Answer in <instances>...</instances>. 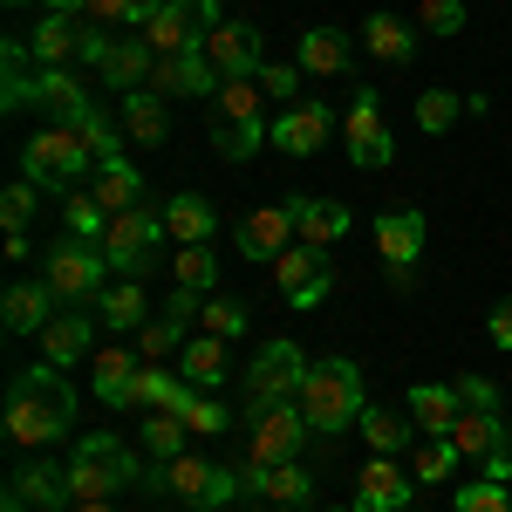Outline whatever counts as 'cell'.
Here are the masks:
<instances>
[{"instance_id":"1","label":"cell","mask_w":512,"mask_h":512,"mask_svg":"<svg viewBox=\"0 0 512 512\" xmlns=\"http://www.w3.org/2000/svg\"><path fill=\"white\" fill-rule=\"evenodd\" d=\"M7 444L14 451H48L55 437L76 424V390H69V376L48 362V369H14V383H7Z\"/></svg>"},{"instance_id":"2","label":"cell","mask_w":512,"mask_h":512,"mask_svg":"<svg viewBox=\"0 0 512 512\" xmlns=\"http://www.w3.org/2000/svg\"><path fill=\"white\" fill-rule=\"evenodd\" d=\"M123 485H151V458H144V451H123L110 431L82 437V444H76V465H69V506L117 499Z\"/></svg>"},{"instance_id":"3","label":"cell","mask_w":512,"mask_h":512,"mask_svg":"<svg viewBox=\"0 0 512 512\" xmlns=\"http://www.w3.org/2000/svg\"><path fill=\"white\" fill-rule=\"evenodd\" d=\"M362 410H369V396H362V369H355L349 355L308 362V383H301V417H308V431L335 437V431H349V424H362Z\"/></svg>"},{"instance_id":"4","label":"cell","mask_w":512,"mask_h":512,"mask_svg":"<svg viewBox=\"0 0 512 512\" xmlns=\"http://www.w3.org/2000/svg\"><path fill=\"white\" fill-rule=\"evenodd\" d=\"M41 280H48V294L62 301V308H89L96 315V301H103V287H110V260H103V246L96 239H76L62 233L48 253H41Z\"/></svg>"},{"instance_id":"5","label":"cell","mask_w":512,"mask_h":512,"mask_svg":"<svg viewBox=\"0 0 512 512\" xmlns=\"http://www.w3.org/2000/svg\"><path fill=\"white\" fill-rule=\"evenodd\" d=\"M301 383H308V355L294 349L287 335L260 342V355L246 362V417H267L280 403H301Z\"/></svg>"},{"instance_id":"6","label":"cell","mask_w":512,"mask_h":512,"mask_svg":"<svg viewBox=\"0 0 512 512\" xmlns=\"http://www.w3.org/2000/svg\"><path fill=\"white\" fill-rule=\"evenodd\" d=\"M89 144H82L76 123H41L35 137H28V151H21V178L41 185V192H69L82 171H89Z\"/></svg>"},{"instance_id":"7","label":"cell","mask_w":512,"mask_h":512,"mask_svg":"<svg viewBox=\"0 0 512 512\" xmlns=\"http://www.w3.org/2000/svg\"><path fill=\"white\" fill-rule=\"evenodd\" d=\"M212 28H219V0H158L144 41L158 48V62H171V55H205Z\"/></svg>"},{"instance_id":"8","label":"cell","mask_w":512,"mask_h":512,"mask_svg":"<svg viewBox=\"0 0 512 512\" xmlns=\"http://www.w3.org/2000/svg\"><path fill=\"white\" fill-rule=\"evenodd\" d=\"M158 239H171V233H164V212H151V205L117 212V219H110V233H103V260H110V274H117V280H137L144 267H151Z\"/></svg>"},{"instance_id":"9","label":"cell","mask_w":512,"mask_h":512,"mask_svg":"<svg viewBox=\"0 0 512 512\" xmlns=\"http://www.w3.org/2000/svg\"><path fill=\"white\" fill-rule=\"evenodd\" d=\"M151 485L178 492V499H185V506H198V512H219L239 485H246V478L226 472V465H205V458H192V451H185V458H171V465H164V478H151Z\"/></svg>"},{"instance_id":"10","label":"cell","mask_w":512,"mask_h":512,"mask_svg":"<svg viewBox=\"0 0 512 512\" xmlns=\"http://www.w3.org/2000/svg\"><path fill=\"white\" fill-rule=\"evenodd\" d=\"M274 280H280V294H287V308H301V315H315L321 301H328V287H335V274L321 267V246H287L274 260Z\"/></svg>"},{"instance_id":"11","label":"cell","mask_w":512,"mask_h":512,"mask_svg":"<svg viewBox=\"0 0 512 512\" xmlns=\"http://www.w3.org/2000/svg\"><path fill=\"white\" fill-rule=\"evenodd\" d=\"M301 444H308V417H301V403H280L267 417H253V465H294L301 458Z\"/></svg>"},{"instance_id":"12","label":"cell","mask_w":512,"mask_h":512,"mask_svg":"<svg viewBox=\"0 0 512 512\" xmlns=\"http://www.w3.org/2000/svg\"><path fill=\"white\" fill-rule=\"evenodd\" d=\"M376 253L390 260L396 280H410V267L424 260V212H417V205H396V212H383V219H376Z\"/></svg>"},{"instance_id":"13","label":"cell","mask_w":512,"mask_h":512,"mask_svg":"<svg viewBox=\"0 0 512 512\" xmlns=\"http://www.w3.org/2000/svg\"><path fill=\"white\" fill-rule=\"evenodd\" d=\"M205 62L219 69V82H239L260 69V28L253 21H219L212 35H205Z\"/></svg>"},{"instance_id":"14","label":"cell","mask_w":512,"mask_h":512,"mask_svg":"<svg viewBox=\"0 0 512 512\" xmlns=\"http://www.w3.org/2000/svg\"><path fill=\"white\" fill-rule=\"evenodd\" d=\"M328 130H335V117L321 110V96H301V103H287L274 123V151H287V158H315L321 144H328Z\"/></svg>"},{"instance_id":"15","label":"cell","mask_w":512,"mask_h":512,"mask_svg":"<svg viewBox=\"0 0 512 512\" xmlns=\"http://www.w3.org/2000/svg\"><path fill=\"white\" fill-rule=\"evenodd\" d=\"M7 492H14L28 512H62V506H69V465H55V458H28V465L7 472Z\"/></svg>"},{"instance_id":"16","label":"cell","mask_w":512,"mask_h":512,"mask_svg":"<svg viewBox=\"0 0 512 512\" xmlns=\"http://www.w3.org/2000/svg\"><path fill=\"white\" fill-rule=\"evenodd\" d=\"M28 103H41L48 123H76L96 96L82 89V69H41V76H28Z\"/></svg>"},{"instance_id":"17","label":"cell","mask_w":512,"mask_h":512,"mask_svg":"<svg viewBox=\"0 0 512 512\" xmlns=\"http://www.w3.org/2000/svg\"><path fill=\"white\" fill-rule=\"evenodd\" d=\"M287 239H301V233H294V198H280V205H253V212L239 219V246H246L253 260H280Z\"/></svg>"},{"instance_id":"18","label":"cell","mask_w":512,"mask_h":512,"mask_svg":"<svg viewBox=\"0 0 512 512\" xmlns=\"http://www.w3.org/2000/svg\"><path fill=\"white\" fill-rule=\"evenodd\" d=\"M151 76H158V48H151L144 35H117L110 62L96 69V82H103V89H117V96H130V89H151Z\"/></svg>"},{"instance_id":"19","label":"cell","mask_w":512,"mask_h":512,"mask_svg":"<svg viewBox=\"0 0 512 512\" xmlns=\"http://www.w3.org/2000/svg\"><path fill=\"white\" fill-rule=\"evenodd\" d=\"M410 492H417V478L396 472V458H369L355 485V512H410Z\"/></svg>"},{"instance_id":"20","label":"cell","mask_w":512,"mask_h":512,"mask_svg":"<svg viewBox=\"0 0 512 512\" xmlns=\"http://www.w3.org/2000/svg\"><path fill=\"white\" fill-rule=\"evenodd\" d=\"M55 315H62V301L48 294V280H14V287H7V301H0L7 335H41Z\"/></svg>"},{"instance_id":"21","label":"cell","mask_w":512,"mask_h":512,"mask_svg":"<svg viewBox=\"0 0 512 512\" xmlns=\"http://www.w3.org/2000/svg\"><path fill=\"white\" fill-rule=\"evenodd\" d=\"M458 417H465L458 383H410V424H417V437H451Z\"/></svg>"},{"instance_id":"22","label":"cell","mask_w":512,"mask_h":512,"mask_svg":"<svg viewBox=\"0 0 512 512\" xmlns=\"http://www.w3.org/2000/svg\"><path fill=\"white\" fill-rule=\"evenodd\" d=\"M89 342H96V315H89V308H62V315L41 328V355H48L55 369H76L82 355H89Z\"/></svg>"},{"instance_id":"23","label":"cell","mask_w":512,"mask_h":512,"mask_svg":"<svg viewBox=\"0 0 512 512\" xmlns=\"http://www.w3.org/2000/svg\"><path fill=\"white\" fill-rule=\"evenodd\" d=\"M239 478H246L267 506H308V499H315V472H308L301 458H294V465H274V472L246 458V472H239Z\"/></svg>"},{"instance_id":"24","label":"cell","mask_w":512,"mask_h":512,"mask_svg":"<svg viewBox=\"0 0 512 512\" xmlns=\"http://www.w3.org/2000/svg\"><path fill=\"white\" fill-rule=\"evenodd\" d=\"M117 123H123V137L144 144V151H158L164 137H171V117H164L158 89H130V96H117Z\"/></svg>"},{"instance_id":"25","label":"cell","mask_w":512,"mask_h":512,"mask_svg":"<svg viewBox=\"0 0 512 512\" xmlns=\"http://www.w3.org/2000/svg\"><path fill=\"white\" fill-rule=\"evenodd\" d=\"M76 41H82V14H41L35 35H28V55L41 69H76Z\"/></svg>"},{"instance_id":"26","label":"cell","mask_w":512,"mask_h":512,"mask_svg":"<svg viewBox=\"0 0 512 512\" xmlns=\"http://www.w3.org/2000/svg\"><path fill=\"white\" fill-rule=\"evenodd\" d=\"M294 62H301V76H349L355 69V35H342V28H308Z\"/></svg>"},{"instance_id":"27","label":"cell","mask_w":512,"mask_h":512,"mask_svg":"<svg viewBox=\"0 0 512 512\" xmlns=\"http://www.w3.org/2000/svg\"><path fill=\"white\" fill-rule=\"evenodd\" d=\"M451 444H458L472 465H485V458H499V451L512 444V424L499 417V410H465V417H458V431H451Z\"/></svg>"},{"instance_id":"28","label":"cell","mask_w":512,"mask_h":512,"mask_svg":"<svg viewBox=\"0 0 512 512\" xmlns=\"http://www.w3.org/2000/svg\"><path fill=\"white\" fill-rule=\"evenodd\" d=\"M151 89H158L164 103H171V96H219V69H212L205 55H171V62H158Z\"/></svg>"},{"instance_id":"29","label":"cell","mask_w":512,"mask_h":512,"mask_svg":"<svg viewBox=\"0 0 512 512\" xmlns=\"http://www.w3.org/2000/svg\"><path fill=\"white\" fill-rule=\"evenodd\" d=\"M349 205H335V198H294V233L301 246H335V239H349Z\"/></svg>"},{"instance_id":"30","label":"cell","mask_w":512,"mask_h":512,"mask_svg":"<svg viewBox=\"0 0 512 512\" xmlns=\"http://www.w3.org/2000/svg\"><path fill=\"white\" fill-rule=\"evenodd\" d=\"M164 233L178 239V246H212V233H219V212H212V198L178 192L171 205H164Z\"/></svg>"},{"instance_id":"31","label":"cell","mask_w":512,"mask_h":512,"mask_svg":"<svg viewBox=\"0 0 512 512\" xmlns=\"http://www.w3.org/2000/svg\"><path fill=\"white\" fill-rule=\"evenodd\" d=\"M362 48H369L376 62L403 69V62L417 55V28H410L403 14H369V21H362Z\"/></svg>"},{"instance_id":"32","label":"cell","mask_w":512,"mask_h":512,"mask_svg":"<svg viewBox=\"0 0 512 512\" xmlns=\"http://www.w3.org/2000/svg\"><path fill=\"white\" fill-rule=\"evenodd\" d=\"M96 321H103V328H117V335L144 328V321H151V294H144V280H110V287H103V301H96Z\"/></svg>"},{"instance_id":"33","label":"cell","mask_w":512,"mask_h":512,"mask_svg":"<svg viewBox=\"0 0 512 512\" xmlns=\"http://www.w3.org/2000/svg\"><path fill=\"white\" fill-rule=\"evenodd\" d=\"M89 192L103 198L110 219H117V212H137V205H144V171L130 158H110V164H96V185H89Z\"/></svg>"},{"instance_id":"34","label":"cell","mask_w":512,"mask_h":512,"mask_svg":"<svg viewBox=\"0 0 512 512\" xmlns=\"http://www.w3.org/2000/svg\"><path fill=\"white\" fill-rule=\"evenodd\" d=\"M192 383H185V376H171V369H151V362H144V369H137V390H130V410H178V417H185V403H192Z\"/></svg>"},{"instance_id":"35","label":"cell","mask_w":512,"mask_h":512,"mask_svg":"<svg viewBox=\"0 0 512 512\" xmlns=\"http://www.w3.org/2000/svg\"><path fill=\"white\" fill-rule=\"evenodd\" d=\"M137 355L130 349H96V396L110 403V410H130V390H137Z\"/></svg>"},{"instance_id":"36","label":"cell","mask_w":512,"mask_h":512,"mask_svg":"<svg viewBox=\"0 0 512 512\" xmlns=\"http://www.w3.org/2000/svg\"><path fill=\"white\" fill-rule=\"evenodd\" d=\"M144 458L151 465H171V458H185V437H192V424L178 417V410H144Z\"/></svg>"},{"instance_id":"37","label":"cell","mask_w":512,"mask_h":512,"mask_svg":"<svg viewBox=\"0 0 512 512\" xmlns=\"http://www.w3.org/2000/svg\"><path fill=\"white\" fill-rule=\"evenodd\" d=\"M178 362H185L178 376H185L192 390H212V383L226 376V342H219V335H198V342H185V355H178Z\"/></svg>"},{"instance_id":"38","label":"cell","mask_w":512,"mask_h":512,"mask_svg":"<svg viewBox=\"0 0 512 512\" xmlns=\"http://www.w3.org/2000/svg\"><path fill=\"white\" fill-rule=\"evenodd\" d=\"M76 130H82V144H89V158L96 164H110V158H123V123L103 110V103H89L76 117Z\"/></svg>"},{"instance_id":"39","label":"cell","mask_w":512,"mask_h":512,"mask_svg":"<svg viewBox=\"0 0 512 512\" xmlns=\"http://www.w3.org/2000/svg\"><path fill=\"white\" fill-rule=\"evenodd\" d=\"M410 431H417V424H403L396 410H376V403L362 410V437H369V458H396V451L410 444Z\"/></svg>"},{"instance_id":"40","label":"cell","mask_w":512,"mask_h":512,"mask_svg":"<svg viewBox=\"0 0 512 512\" xmlns=\"http://www.w3.org/2000/svg\"><path fill=\"white\" fill-rule=\"evenodd\" d=\"M260 144H274V130H267V123H212V151H219V158L246 164Z\"/></svg>"},{"instance_id":"41","label":"cell","mask_w":512,"mask_h":512,"mask_svg":"<svg viewBox=\"0 0 512 512\" xmlns=\"http://www.w3.org/2000/svg\"><path fill=\"white\" fill-rule=\"evenodd\" d=\"M458 458H465V451H458V444H451V437H417V485H444V478L458 472Z\"/></svg>"},{"instance_id":"42","label":"cell","mask_w":512,"mask_h":512,"mask_svg":"<svg viewBox=\"0 0 512 512\" xmlns=\"http://www.w3.org/2000/svg\"><path fill=\"white\" fill-rule=\"evenodd\" d=\"M458 117H465V96H458V89H424V96H417V130H424V137L451 130Z\"/></svg>"},{"instance_id":"43","label":"cell","mask_w":512,"mask_h":512,"mask_svg":"<svg viewBox=\"0 0 512 512\" xmlns=\"http://www.w3.org/2000/svg\"><path fill=\"white\" fill-rule=\"evenodd\" d=\"M171 274H178V287H192V294H212L219 287V260H212V246H178Z\"/></svg>"},{"instance_id":"44","label":"cell","mask_w":512,"mask_h":512,"mask_svg":"<svg viewBox=\"0 0 512 512\" xmlns=\"http://www.w3.org/2000/svg\"><path fill=\"white\" fill-rule=\"evenodd\" d=\"M219 123H260V82L239 76V82H219Z\"/></svg>"},{"instance_id":"45","label":"cell","mask_w":512,"mask_h":512,"mask_svg":"<svg viewBox=\"0 0 512 512\" xmlns=\"http://www.w3.org/2000/svg\"><path fill=\"white\" fill-rule=\"evenodd\" d=\"M410 28H417V35H437V41H451L458 28H465V0H417V14H410Z\"/></svg>"},{"instance_id":"46","label":"cell","mask_w":512,"mask_h":512,"mask_svg":"<svg viewBox=\"0 0 512 512\" xmlns=\"http://www.w3.org/2000/svg\"><path fill=\"white\" fill-rule=\"evenodd\" d=\"M62 219H69V233H76V239H96V246H103V233H110V212H103V198H96V192H69Z\"/></svg>"},{"instance_id":"47","label":"cell","mask_w":512,"mask_h":512,"mask_svg":"<svg viewBox=\"0 0 512 512\" xmlns=\"http://www.w3.org/2000/svg\"><path fill=\"white\" fill-rule=\"evenodd\" d=\"M137 355H144V362H164V355H185V321H171V315L144 321V328H137Z\"/></svg>"},{"instance_id":"48","label":"cell","mask_w":512,"mask_h":512,"mask_svg":"<svg viewBox=\"0 0 512 512\" xmlns=\"http://www.w3.org/2000/svg\"><path fill=\"white\" fill-rule=\"evenodd\" d=\"M458 512H512V485L478 472L472 485H458Z\"/></svg>"},{"instance_id":"49","label":"cell","mask_w":512,"mask_h":512,"mask_svg":"<svg viewBox=\"0 0 512 512\" xmlns=\"http://www.w3.org/2000/svg\"><path fill=\"white\" fill-rule=\"evenodd\" d=\"M369 137H383V96H376V89H355V103H349V151H355V144H369Z\"/></svg>"},{"instance_id":"50","label":"cell","mask_w":512,"mask_h":512,"mask_svg":"<svg viewBox=\"0 0 512 512\" xmlns=\"http://www.w3.org/2000/svg\"><path fill=\"white\" fill-rule=\"evenodd\" d=\"M110 48H117V35H110L103 21H82V41H76V69H89V76H96V69L110 62Z\"/></svg>"},{"instance_id":"51","label":"cell","mask_w":512,"mask_h":512,"mask_svg":"<svg viewBox=\"0 0 512 512\" xmlns=\"http://www.w3.org/2000/svg\"><path fill=\"white\" fill-rule=\"evenodd\" d=\"M185 424H192L198 437H219V431H226V424H233V417H226V403H219V396H212V390H198L192 403H185Z\"/></svg>"},{"instance_id":"52","label":"cell","mask_w":512,"mask_h":512,"mask_svg":"<svg viewBox=\"0 0 512 512\" xmlns=\"http://www.w3.org/2000/svg\"><path fill=\"white\" fill-rule=\"evenodd\" d=\"M205 335H219V342H233V335H246V308H239V301H219V294H212V301H205Z\"/></svg>"},{"instance_id":"53","label":"cell","mask_w":512,"mask_h":512,"mask_svg":"<svg viewBox=\"0 0 512 512\" xmlns=\"http://www.w3.org/2000/svg\"><path fill=\"white\" fill-rule=\"evenodd\" d=\"M35 192H41V185H28V178L0 192V219H7V233H28V219H35Z\"/></svg>"},{"instance_id":"54","label":"cell","mask_w":512,"mask_h":512,"mask_svg":"<svg viewBox=\"0 0 512 512\" xmlns=\"http://www.w3.org/2000/svg\"><path fill=\"white\" fill-rule=\"evenodd\" d=\"M260 89H267V96H287V103H301V62H267V69H260Z\"/></svg>"},{"instance_id":"55","label":"cell","mask_w":512,"mask_h":512,"mask_svg":"<svg viewBox=\"0 0 512 512\" xmlns=\"http://www.w3.org/2000/svg\"><path fill=\"white\" fill-rule=\"evenodd\" d=\"M390 158H396V137L383 130V137H369V144H355L349 151V164L355 171H390Z\"/></svg>"},{"instance_id":"56","label":"cell","mask_w":512,"mask_h":512,"mask_svg":"<svg viewBox=\"0 0 512 512\" xmlns=\"http://www.w3.org/2000/svg\"><path fill=\"white\" fill-rule=\"evenodd\" d=\"M458 403L465 410H499V383L492 376H458Z\"/></svg>"},{"instance_id":"57","label":"cell","mask_w":512,"mask_h":512,"mask_svg":"<svg viewBox=\"0 0 512 512\" xmlns=\"http://www.w3.org/2000/svg\"><path fill=\"white\" fill-rule=\"evenodd\" d=\"M485 335H492V349H506L512 355V294L492 308V321H485Z\"/></svg>"},{"instance_id":"58","label":"cell","mask_w":512,"mask_h":512,"mask_svg":"<svg viewBox=\"0 0 512 512\" xmlns=\"http://www.w3.org/2000/svg\"><path fill=\"white\" fill-rule=\"evenodd\" d=\"M41 14H82V0H41Z\"/></svg>"},{"instance_id":"59","label":"cell","mask_w":512,"mask_h":512,"mask_svg":"<svg viewBox=\"0 0 512 512\" xmlns=\"http://www.w3.org/2000/svg\"><path fill=\"white\" fill-rule=\"evenodd\" d=\"M69 512H117V506H110V499H96V506H69Z\"/></svg>"},{"instance_id":"60","label":"cell","mask_w":512,"mask_h":512,"mask_svg":"<svg viewBox=\"0 0 512 512\" xmlns=\"http://www.w3.org/2000/svg\"><path fill=\"white\" fill-rule=\"evenodd\" d=\"M253 512H287V506H267V499H260V506H253Z\"/></svg>"},{"instance_id":"61","label":"cell","mask_w":512,"mask_h":512,"mask_svg":"<svg viewBox=\"0 0 512 512\" xmlns=\"http://www.w3.org/2000/svg\"><path fill=\"white\" fill-rule=\"evenodd\" d=\"M506 390H512V369H506Z\"/></svg>"},{"instance_id":"62","label":"cell","mask_w":512,"mask_h":512,"mask_svg":"<svg viewBox=\"0 0 512 512\" xmlns=\"http://www.w3.org/2000/svg\"><path fill=\"white\" fill-rule=\"evenodd\" d=\"M144 512H158V506H144Z\"/></svg>"},{"instance_id":"63","label":"cell","mask_w":512,"mask_h":512,"mask_svg":"<svg viewBox=\"0 0 512 512\" xmlns=\"http://www.w3.org/2000/svg\"><path fill=\"white\" fill-rule=\"evenodd\" d=\"M328 512H335V506H328Z\"/></svg>"}]
</instances>
